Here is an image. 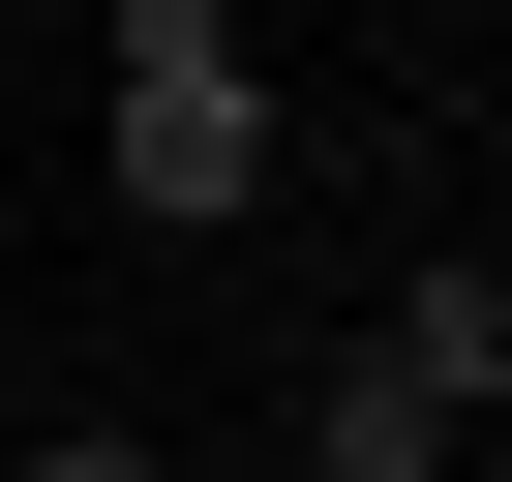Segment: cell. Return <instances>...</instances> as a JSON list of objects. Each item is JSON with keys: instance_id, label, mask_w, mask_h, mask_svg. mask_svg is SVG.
<instances>
[{"instance_id": "6da1fadb", "label": "cell", "mask_w": 512, "mask_h": 482, "mask_svg": "<svg viewBox=\"0 0 512 482\" xmlns=\"http://www.w3.org/2000/svg\"><path fill=\"white\" fill-rule=\"evenodd\" d=\"M91 181H121V241H241L302 181L272 31H241V0H91Z\"/></svg>"}, {"instance_id": "7a4b0ae2", "label": "cell", "mask_w": 512, "mask_h": 482, "mask_svg": "<svg viewBox=\"0 0 512 482\" xmlns=\"http://www.w3.org/2000/svg\"><path fill=\"white\" fill-rule=\"evenodd\" d=\"M452 452H512V241H422V272H392V332H362Z\"/></svg>"}, {"instance_id": "3957f363", "label": "cell", "mask_w": 512, "mask_h": 482, "mask_svg": "<svg viewBox=\"0 0 512 482\" xmlns=\"http://www.w3.org/2000/svg\"><path fill=\"white\" fill-rule=\"evenodd\" d=\"M302 482H482V452H452L392 362H332V392H302Z\"/></svg>"}, {"instance_id": "277c9868", "label": "cell", "mask_w": 512, "mask_h": 482, "mask_svg": "<svg viewBox=\"0 0 512 482\" xmlns=\"http://www.w3.org/2000/svg\"><path fill=\"white\" fill-rule=\"evenodd\" d=\"M0 482H181L151 422H31V452H0Z\"/></svg>"}]
</instances>
